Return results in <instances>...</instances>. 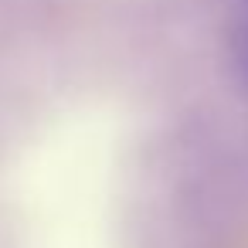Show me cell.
I'll use <instances>...</instances> for the list:
<instances>
[{"label": "cell", "mask_w": 248, "mask_h": 248, "mask_svg": "<svg viewBox=\"0 0 248 248\" xmlns=\"http://www.w3.org/2000/svg\"><path fill=\"white\" fill-rule=\"evenodd\" d=\"M228 62L238 82L248 89V0H231L228 11Z\"/></svg>", "instance_id": "1"}]
</instances>
